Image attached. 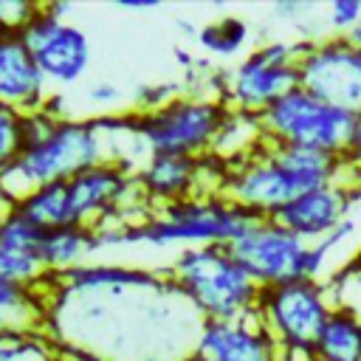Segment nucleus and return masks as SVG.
<instances>
[{
  "label": "nucleus",
  "instance_id": "1",
  "mask_svg": "<svg viewBox=\"0 0 361 361\" xmlns=\"http://www.w3.org/2000/svg\"><path fill=\"white\" fill-rule=\"evenodd\" d=\"M104 161H110V147L96 118H56L42 135L28 138L14 164L0 172V195L17 203L37 186L71 180Z\"/></svg>",
  "mask_w": 361,
  "mask_h": 361
},
{
  "label": "nucleus",
  "instance_id": "2",
  "mask_svg": "<svg viewBox=\"0 0 361 361\" xmlns=\"http://www.w3.org/2000/svg\"><path fill=\"white\" fill-rule=\"evenodd\" d=\"M166 276L203 322H228L254 313L262 290L226 245L180 248Z\"/></svg>",
  "mask_w": 361,
  "mask_h": 361
},
{
  "label": "nucleus",
  "instance_id": "3",
  "mask_svg": "<svg viewBox=\"0 0 361 361\" xmlns=\"http://www.w3.org/2000/svg\"><path fill=\"white\" fill-rule=\"evenodd\" d=\"M228 104L212 93H180L152 113L133 110V127L149 155L203 158L214 149Z\"/></svg>",
  "mask_w": 361,
  "mask_h": 361
},
{
  "label": "nucleus",
  "instance_id": "4",
  "mask_svg": "<svg viewBox=\"0 0 361 361\" xmlns=\"http://www.w3.org/2000/svg\"><path fill=\"white\" fill-rule=\"evenodd\" d=\"M310 39H268L251 48L231 71H226L223 102L231 110L262 116L276 99L299 87V59Z\"/></svg>",
  "mask_w": 361,
  "mask_h": 361
},
{
  "label": "nucleus",
  "instance_id": "5",
  "mask_svg": "<svg viewBox=\"0 0 361 361\" xmlns=\"http://www.w3.org/2000/svg\"><path fill=\"white\" fill-rule=\"evenodd\" d=\"M355 121H358L355 113L324 104L322 99H316L302 87H293L259 116L268 144H299L333 155L347 152Z\"/></svg>",
  "mask_w": 361,
  "mask_h": 361
},
{
  "label": "nucleus",
  "instance_id": "6",
  "mask_svg": "<svg viewBox=\"0 0 361 361\" xmlns=\"http://www.w3.org/2000/svg\"><path fill=\"white\" fill-rule=\"evenodd\" d=\"M330 282L296 279L259 290L257 316L282 353H310L319 330L336 307Z\"/></svg>",
  "mask_w": 361,
  "mask_h": 361
},
{
  "label": "nucleus",
  "instance_id": "7",
  "mask_svg": "<svg viewBox=\"0 0 361 361\" xmlns=\"http://www.w3.org/2000/svg\"><path fill=\"white\" fill-rule=\"evenodd\" d=\"M228 248L259 288L310 279V243L279 226L274 217L254 220V226Z\"/></svg>",
  "mask_w": 361,
  "mask_h": 361
},
{
  "label": "nucleus",
  "instance_id": "8",
  "mask_svg": "<svg viewBox=\"0 0 361 361\" xmlns=\"http://www.w3.org/2000/svg\"><path fill=\"white\" fill-rule=\"evenodd\" d=\"M296 71L302 90L361 116V51L347 37H319L307 45Z\"/></svg>",
  "mask_w": 361,
  "mask_h": 361
},
{
  "label": "nucleus",
  "instance_id": "9",
  "mask_svg": "<svg viewBox=\"0 0 361 361\" xmlns=\"http://www.w3.org/2000/svg\"><path fill=\"white\" fill-rule=\"evenodd\" d=\"M37 68L48 79V85H76L93 62V42L90 37L73 25L71 20H59L48 11V6H39V11L28 20V25L20 31Z\"/></svg>",
  "mask_w": 361,
  "mask_h": 361
},
{
  "label": "nucleus",
  "instance_id": "10",
  "mask_svg": "<svg viewBox=\"0 0 361 361\" xmlns=\"http://www.w3.org/2000/svg\"><path fill=\"white\" fill-rule=\"evenodd\" d=\"M302 192L307 189L299 183L293 172H288L279 164L268 144H262L248 158L228 164V175L223 183V197L248 209L254 217H274Z\"/></svg>",
  "mask_w": 361,
  "mask_h": 361
},
{
  "label": "nucleus",
  "instance_id": "11",
  "mask_svg": "<svg viewBox=\"0 0 361 361\" xmlns=\"http://www.w3.org/2000/svg\"><path fill=\"white\" fill-rule=\"evenodd\" d=\"M355 209H358V189L333 180L296 195L288 206H282L274 214V220L288 231H293L296 237H302L305 243H319Z\"/></svg>",
  "mask_w": 361,
  "mask_h": 361
},
{
  "label": "nucleus",
  "instance_id": "12",
  "mask_svg": "<svg viewBox=\"0 0 361 361\" xmlns=\"http://www.w3.org/2000/svg\"><path fill=\"white\" fill-rule=\"evenodd\" d=\"M195 355L206 361H282V350L262 327L257 310L243 319L203 322Z\"/></svg>",
  "mask_w": 361,
  "mask_h": 361
},
{
  "label": "nucleus",
  "instance_id": "13",
  "mask_svg": "<svg viewBox=\"0 0 361 361\" xmlns=\"http://www.w3.org/2000/svg\"><path fill=\"white\" fill-rule=\"evenodd\" d=\"M51 99L48 79L37 68L20 31H0V104L34 113Z\"/></svg>",
  "mask_w": 361,
  "mask_h": 361
},
{
  "label": "nucleus",
  "instance_id": "14",
  "mask_svg": "<svg viewBox=\"0 0 361 361\" xmlns=\"http://www.w3.org/2000/svg\"><path fill=\"white\" fill-rule=\"evenodd\" d=\"M138 186L147 203L155 209L186 200L197 195L200 183V158H180V155H149L135 169Z\"/></svg>",
  "mask_w": 361,
  "mask_h": 361
},
{
  "label": "nucleus",
  "instance_id": "15",
  "mask_svg": "<svg viewBox=\"0 0 361 361\" xmlns=\"http://www.w3.org/2000/svg\"><path fill=\"white\" fill-rule=\"evenodd\" d=\"M51 296L45 285H23L0 279V336L45 333Z\"/></svg>",
  "mask_w": 361,
  "mask_h": 361
},
{
  "label": "nucleus",
  "instance_id": "16",
  "mask_svg": "<svg viewBox=\"0 0 361 361\" xmlns=\"http://www.w3.org/2000/svg\"><path fill=\"white\" fill-rule=\"evenodd\" d=\"M96 254H99L96 231L90 226L45 228V237L39 245V262L48 276H62L85 262H93Z\"/></svg>",
  "mask_w": 361,
  "mask_h": 361
},
{
  "label": "nucleus",
  "instance_id": "17",
  "mask_svg": "<svg viewBox=\"0 0 361 361\" xmlns=\"http://www.w3.org/2000/svg\"><path fill=\"white\" fill-rule=\"evenodd\" d=\"M313 361H361V313L338 302L313 344Z\"/></svg>",
  "mask_w": 361,
  "mask_h": 361
},
{
  "label": "nucleus",
  "instance_id": "18",
  "mask_svg": "<svg viewBox=\"0 0 361 361\" xmlns=\"http://www.w3.org/2000/svg\"><path fill=\"white\" fill-rule=\"evenodd\" d=\"M268 147L274 149L279 164L299 178V183L305 189H316V186L333 183V180H338V175L344 169V158L333 155V152H324V149L299 147V144H268Z\"/></svg>",
  "mask_w": 361,
  "mask_h": 361
},
{
  "label": "nucleus",
  "instance_id": "19",
  "mask_svg": "<svg viewBox=\"0 0 361 361\" xmlns=\"http://www.w3.org/2000/svg\"><path fill=\"white\" fill-rule=\"evenodd\" d=\"M262 144H265V133H262L259 116L228 107V116L220 127V135L214 141L212 155L223 158L226 164H237V161L248 158L251 152H257Z\"/></svg>",
  "mask_w": 361,
  "mask_h": 361
},
{
  "label": "nucleus",
  "instance_id": "20",
  "mask_svg": "<svg viewBox=\"0 0 361 361\" xmlns=\"http://www.w3.org/2000/svg\"><path fill=\"white\" fill-rule=\"evenodd\" d=\"M248 39H251V28H248V23H245L243 17H237V14H223V17H217V20H209V23H203V25L197 28V34H195V42H197L206 54L223 56V59L237 56V54L248 45Z\"/></svg>",
  "mask_w": 361,
  "mask_h": 361
},
{
  "label": "nucleus",
  "instance_id": "21",
  "mask_svg": "<svg viewBox=\"0 0 361 361\" xmlns=\"http://www.w3.org/2000/svg\"><path fill=\"white\" fill-rule=\"evenodd\" d=\"M45 228L37 226L31 217H25L17 206H8L0 214V248L17 251V254H37L42 245Z\"/></svg>",
  "mask_w": 361,
  "mask_h": 361
},
{
  "label": "nucleus",
  "instance_id": "22",
  "mask_svg": "<svg viewBox=\"0 0 361 361\" xmlns=\"http://www.w3.org/2000/svg\"><path fill=\"white\" fill-rule=\"evenodd\" d=\"M0 361H62V355L48 333H8L0 336Z\"/></svg>",
  "mask_w": 361,
  "mask_h": 361
},
{
  "label": "nucleus",
  "instance_id": "23",
  "mask_svg": "<svg viewBox=\"0 0 361 361\" xmlns=\"http://www.w3.org/2000/svg\"><path fill=\"white\" fill-rule=\"evenodd\" d=\"M23 113L0 104V172L14 164V158L23 149Z\"/></svg>",
  "mask_w": 361,
  "mask_h": 361
},
{
  "label": "nucleus",
  "instance_id": "24",
  "mask_svg": "<svg viewBox=\"0 0 361 361\" xmlns=\"http://www.w3.org/2000/svg\"><path fill=\"white\" fill-rule=\"evenodd\" d=\"M178 96H180L178 82H147L133 90V107H135V113H152Z\"/></svg>",
  "mask_w": 361,
  "mask_h": 361
},
{
  "label": "nucleus",
  "instance_id": "25",
  "mask_svg": "<svg viewBox=\"0 0 361 361\" xmlns=\"http://www.w3.org/2000/svg\"><path fill=\"white\" fill-rule=\"evenodd\" d=\"M330 37H347L361 23V0H333L324 14Z\"/></svg>",
  "mask_w": 361,
  "mask_h": 361
},
{
  "label": "nucleus",
  "instance_id": "26",
  "mask_svg": "<svg viewBox=\"0 0 361 361\" xmlns=\"http://www.w3.org/2000/svg\"><path fill=\"white\" fill-rule=\"evenodd\" d=\"M37 11H39V3L34 0H0V28L23 31Z\"/></svg>",
  "mask_w": 361,
  "mask_h": 361
},
{
  "label": "nucleus",
  "instance_id": "27",
  "mask_svg": "<svg viewBox=\"0 0 361 361\" xmlns=\"http://www.w3.org/2000/svg\"><path fill=\"white\" fill-rule=\"evenodd\" d=\"M121 99H124L121 87L116 82H110V79H96V82L87 85V102L96 104L99 110H107V107L118 104Z\"/></svg>",
  "mask_w": 361,
  "mask_h": 361
},
{
  "label": "nucleus",
  "instance_id": "28",
  "mask_svg": "<svg viewBox=\"0 0 361 361\" xmlns=\"http://www.w3.org/2000/svg\"><path fill=\"white\" fill-rule=\"evenodd\" d=\"M310 11H313V3H302V0H279V3H274V14L279 20H288V23H299Z\"/></svg>",
  "mask_w": 361,
  "mask_h": 361
},
{
  "label": "nucleus",
  "instance_id": "29",
  "mask_svg": "<svg viewBox=\"0 0 361 361\" xmlns=\"http://www.w3.org/2000/svg\"><path fill=\"white\" fill-rule=\"evenodd\" d=\"M358 175H361V116H358V121H355V130H353V138H350V147H347V152L341 155Z\"/></svg>",
  "mask_w": 361,
  "mask_h": 361
},
{
  "label": "nucleus",
  "instance_id": "30",
  "mask_svg": "<svg viewBox=\"0 0 361 361\" xmlns=\"http://www.w3.org/2000/svg\"><path fill=\"white\" fill-rule=\"evenodd\" d=\"M116 6L127 8V11H149V8H158L161 3L158 0H118Z\"/></svg>",
  "mask_w": 361,
  "mask_h": 361
},
{
  "label": "nucleus",
  "instance_id": "31",
  "mask_svg": "<svg viewBox=\"0 0 361 361\" xmlns=\"http://www.w3.org/2000/svg\"><path fill=\"white\" fill-rule=\"evenodd\" d=\"M336 274H350V276H353V274H361V251L355 254V259H353L350 265H344V268H341V271H336ZM336 274H333V276H336Z\"/></svg>",
  "mask_w": 361,
  "mask_h": 361
},
{
  "label": "nucleus",
  "instance_id": "32",
  "mask_svg": "<svg viewBox=\"0 0 361 361\" xmlns=\"http://www.w3.org/2000/svg\"><path fill=\"white\" fill-rule=\"evenodd\" d=\"M347 39H350V45H355V48L361 51V23H358V25H355V28L347 34Z\"/></svg>",
  "mask_w": 361,
  "mask_h": 361
},
{
  "label": "nucleus",
  "instance_id": "33",
  "mask_svg": "<svg viewBox=\"0 0 361 361\" xmlns=\"http://www.w3.org/2000/svg\"><path fill=\"white\" fill-rule=\"evenodd\" d=\"M180 361H206V358H200V355L192 353V355H186V358H180Z\"/></svg>",
  "mask_w": 361,
  "mask_h": 361
},
{
  "label": "nucleus",
  "instance_id": "34",
  "mask_svg": "<svg viewBox=\"0 0 361 361\" xmlns=\"http://www.w3.org/2000/svg\"><path fill=\"white\" fill-rule=\"evenodd\" d=\"M358 203H361V189H358Z\"/></svg>",
  "mask_w": 361,
  "mask_h": 361
},
{
  "label": "nucleus",
  "instance_id": "35",
  "mask_svg": "<svg viewBox=\"0 0 361 361\" xmlns=\"http://www.w3.org/2000/svg\"><path fill=\"white\" fill-rule=\"evenodd\" d=\"M353 276H355V274H353Z\"/></svg>",
  "mask_w": 361,
  "mask_h": 361
},
{
  "label": "nucleus",
  "instance_id": "36",
  "mask_svg": "<svg viewBox=\"0 0 361 361\" xmlns=\"http://www.w3.org/2000/svg\"><path fill=\"white\" fill-rule=\"evenodd\" d=\"M0 31H3V28H0Z\"/></svg>",
  "mask_w": 361,
  "mask_h": 361
}]
</instances>
